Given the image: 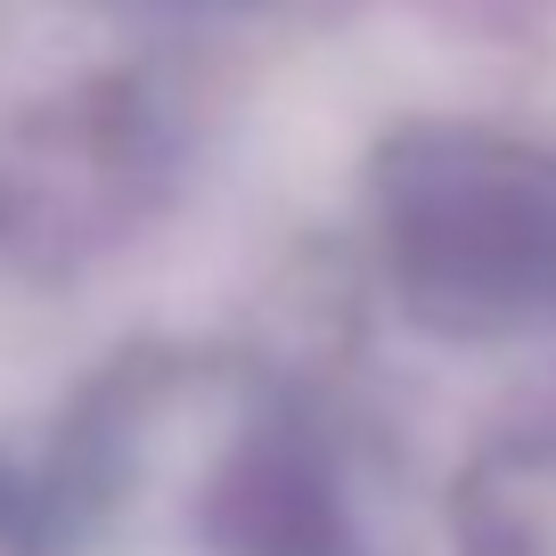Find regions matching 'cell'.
Segmentation results:
<instances>
[{
    "instance_id": "cell-1",
    "label": "cell",
    "mask_w": 556,
    "mask_h": 556,
    "mask_svg": "<svg viewBox=\"0 0 556 556\" xmlns=\"http://www.w3.org/2000/svg\"><path fill=\"white\" fill-rule=\"evenodd\" d=\"M25 500L41 556H377L344 426L295 368L213 336L99 361Z\"/></svg>"
},
{
    "instance_id": "cell-2",
    "label": "cell",
    "mask_w": 556,
    "mask_h": 556,
    "mask_svg": "<svg viewBox=\"0 0 556 556\" xmlns=\"http://www.w3.org/2000/svg\"><path fill=\"white\" fill-rule=\"evenodd\" d=\"M377 287L434 344L556 336V139L491 115H409L361 164Z\"/></svg>"
},
{
    "instance_id": "cell-3",
    "label": "cell",
    "mask_w": 556,
    "mask_h": 556,
    "mask_svg": "<svg viewBox=\"0 0 556 556\" xmlns=\"http://www.w3.org/2000/svg\"><path fill=\"white\" fill-rule=\"evenodd\" d=\"M0 556H41L34 548V500L9 467H0Z\"/></svg>"
},
{
    "instance_id": "cell-4",
    "label": "cell",
    "mask_w": 556,
    "mask_h": 556,
    "mask_svg": "<svg viewBox=\"0 0 556 556\" xmlns=\"http://www.w3.org/2000/svg\"><path fill=\"white\" fill-rule=\"evenodd\" d=\"M131 9H164V17H213V9H254V0H131Z\"/></svg>"
}]
</instances>
